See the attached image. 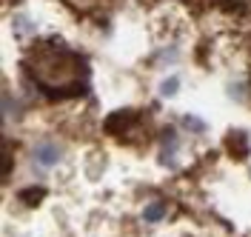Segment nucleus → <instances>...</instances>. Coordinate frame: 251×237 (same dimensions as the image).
Instances as JSON below:
<instances>
[{
  "mask_svg": "<svg viewBox=\"0 0 251 237\" xmlns=\"http://www.w3.org/2000/svg\"><path fill=\"white\" fill-rule=\"evenodd\" d=\"M26 72L31 80L54 97L83 95L86 92V60L77 52L60 46V43H37L26 54Z\"/></svg>",
  "mask_w": 251,
  "mask_h": 237,
  "instance_id": "1",
  "label": "nucleus"
},
{
  "mask_svg": "<svg viewBox=\"0 0 251 237\" xmlns=\"http://www.w3.org/2000/svg\"><path fill=\"white\" fill-rule=\"evenodd\" d=\"M60 160V146L57 143H51V140H43V143H37L34 146V163L37 166H54Z\"/></svg>",
  "mask_w": 251,
  "mask_h": 237,
  "instance_id": "2",
  "label": "nucleus"
},
{
  "mask_svg": "<svg viewBox=\"0 0 251 237\" xmlns=\"http://www.w3.org/2000/svg\"><path fill=\"white\" fill-rule=\"evenodd\" d=\"M166 217V203H149L146 211H143V220L146 223H157Z\"/></svg>",
  "mask_w": 251,
  "mask_h": 237,
  "instance_id": "3",
  "label": "nucleus"
},
{
  "mask_svg": "<svg viewBox=\"0 0 251 237\" xmlns=\"http://www.w3.org/2000/svg\"><path fill=\"white\" fill-rule=\"evenodd\" d=\"M177 89H180V78H169V80H163V86H160L163 97H172Z\"/></svg>",
  "mask_w": 251,
  "mask_h": 237,
  "instance_id": "4",
  "label": "nucleus"
},
{
  "mask_svg": "<svg viewBox=\"0 0 251 237\" xmlns=\"http://www.w3.org/2000/svg\"><path fill=\"white\" fill-rule=\"evenodd\" d=\"M66 3H69L72 9H77V12H86V9H92L97 0H66Z\"/></svg>",
  "mask_w": 251,
  "mask_h": 237,
  "instance_id": "5",
  "label": "nucleus"
},
{
  "mask_svg": "<svg viewBox=\"0 0 251 237\" xmlns=\"http://www.w3.org/2000/svg\"><path fill=\"white\" fill-rule=\"evenodd\" d=\"M40 194H43V189H34V191H26V194H23V200H29V203H34V200H37V197H40Z\"/></svg>",
  "mask_w": 251,
  "mask_h": 237,
  "instance_id": "6",
  "label": "nucleus"
},
{
  "mask_svg": "<svg viewBox=\"0 0 251 237\" xmlns=\"http://www.w3.org/2000/svg\"><path fill=\"white\" fill-rule=\"evenodd\" d=\"M186 126L188 129H203V123H200V120H194V117H186Z\"/></svg>",
  "mask_w": 251,
  "mask_h": 237,
  "instance_id": "7",
  "label": "nucleus"
},
{
  "mask_svg": "<svg viewBox=\"0 0 251 237\" xmlns=\"http://www.w3.org/2000/svg\"><path fill=\"white\" fill-rule=\"evenodd\" d=\"M231 3H240V6H251V0H231Z\"/></svg>",
  "mask_w": 251,
  "mask_h": 237,
  "instance_id": "8",
  "label": "nucleus"
}]
</instances>
